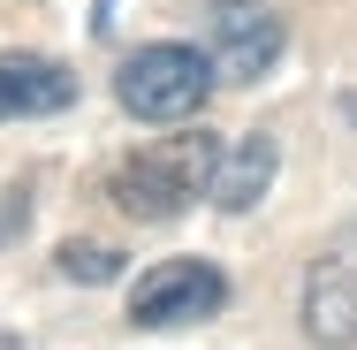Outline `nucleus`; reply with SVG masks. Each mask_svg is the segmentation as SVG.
I'll return each instance as SVG.
<instances>
[{
	"mask_svg": "<svg viewBox=\"0 0 357 350\" xmlns=\"http://www.w3.org/2000/svg\"><path fill=\"white\" fill-rule=\"evenodd\" d=\"M213 138H160L130 152L114 168V206L130 221H175L190 198H206V175H213Z\"/></svg>",
	"mask_w": 357,
	"mask_h": 350,
	"instance_id": "f257e3e1",
	"label": "nucleus"
},
{
	"mask_svg": "<svg viewBox=\"0 0 357 350\" xmlns=\"http://www.w3.org/2000/svg\"><path fill=\"white\" fill-rule=\"evenodd\" d=\"M213 92V61L198 46H137L122 69H114V99L137 115V122H190Z\"/></svg>",
	"mask_w": 357,
	"mask_h": 350,
	"instance_id": "f03ea898",
	"label": "nucleus"
},
{
	"mask_svg": "<svg viewBox=\"0 0 357 350\" xmlns=\"http://www.w3.org/2000/svg\"><path fill=\"white\" fill-rule=\"evenodd\" d=\"M289 31L266 0H213L206 8V61L213 84H259V76L282 61Z\"/></svg>",
	"mask_w": 357,
	"mask_h": 350,
	"instance_id": "7ed1b4c3",
	"label": "nucleus"
},
{
	"mask_svg": "<svg viewBox=\"0 0 357 350\" xmlns=\"http://www.w3.org/2000/svg\"><path fill=\"white\" fill-rule=\"evenodd\" d=\"M228 305V275L213 259H167L130 289V328H198Z\"/></svg>",
	"mask_w": 357,
	"mask_h": 350,
	"instance_id": "20e7f679",
	"label": "nucleus"
},
{
	"mask_svg": "<svg viewBox=\"0 0 357 350\" xmlns=\"http://www.w3.org/2000/svg\"><path fill=\"white\" fill-rule=\"evenodd\" d=\"M304 335L319 350H357V228L335 236L304 275Z\"/></svg>",
	"mask_w": 357,
	"mask_h": 350,
	"instance_id": "39448f33",
	"label": "nucleus"
},
{
	"mask_svg": "<svg viewBox=\"0 0 357 350\" xmlns=\"http://www.w3.org/2000/svg\"><path fill=\"white\" fill-rule=\"evenodd\" d=\"M274 168H282V145H274V130H251V138H236V145H220V152H213L206 198H213L220 213H251L266 191H274Z\"/></svg>",
	"mask_w": 357,
	"mask_h": 350,
	"instance_id": "423d86ee",
	"label": "nucleus"
},
{
	"mask_svg": "<svg viewBox=\"0 0 357 350\" xmlns=\"http://www.w3.org/2000/svg\"><path fill=\"white\" fill-rule=\"evenodd\" d=\"M76 99V76L46 54H0V122H23V115H61Z\"/></svg>",
	"mask_w": 357,
	"mask_h": 350,
	"instance_id": "0eeeda50",
	"label": "nucleus"
},
{
	"mask_svg": "<svg viewBox=\"0 0 357 350\" xmlns=\"http://www.w3.org/2000/svg\"><path fill=\"white\" fill-rule=\"evenodd\" d=\"M69 282H114L122 275V251L114 244H61V259H54Z\"/></svg>",
	"mask_w": 357,
	"mask_h": 350,
	"instance_id": "6e6552de",
	"label": "nucleus"
},
{
	"mask_svg": "<svg viewBox=\"0 0 357 350\" xmlns=\"http://www.w3.org/2000/svg\"><path fill=\"white\" fill-rule=\"evenodd\" d=\"M23 221H31V183H15V191L0 198V244H15V236H23Z\"/></svg>",
	"mask_w": 357,
	"mask_h": 350,
	"instance_id": "1a4fd4ad",
	"label": "nucleus"
},
{
	"mask_svg": "<svg viewBox=\"0 0 357 350\" xmlns=\"http://www.w3.org/2000/svg\"><path fill=\"white\" fill-rule=\"evenodd\" d=\"M342 115H350V130H357V92H342Z\"/></svg>",
	"mask_w": 357,
	"mask_h": 350,
	"instance_id": "9d476101",
	"label": "nucleus"
}]
</instances>
